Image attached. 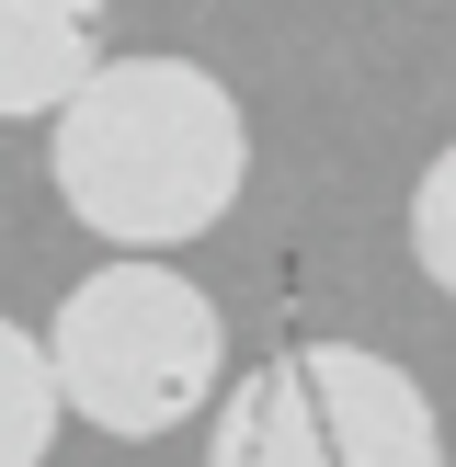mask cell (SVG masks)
<instances>
[{
  "label": "cell",
  "instance_id": "obj_2",
  "mask_svg": "<svg viewBox=\"0 0 456 467\" xmlns=\"http://www.w3.org/2000/svg\"><path fill=\"white\" fill-rule=\"evenodd\" d=\"M46 365H57L68 410L114 445H160V433L205 422V400L228 388V331L205 308V285H182L160 251H126V263L80 274L57 296V331H46Z\"/></svg>",
  "mask_w": 456,
  "mask_h": 467
},
{
  "label": "cell",
  "instance_id": "obj_5",
  "mask_svg": "<svg viewBox=\"0 0 456 467\" xmlns=\"http://www.w3.org/2000/svg\"><path fill=\"white\" fill-rule=\"evenodd\" d=\"M57 422H68V388H57V365H46V342H23L12 319H0V467H46Z\"/></svg>",
  "mask_w": 456,
  "mask_h": 467
},
{
  "label": "cell",
  "instance_id": "obj_4",
  "mask_svg": "<svg viewBox=\"0 0 456 467\" xmlns=\"http://www.w3.org/2000/svg\"><path fill=\"white\" fill-rule=\"evenodd\" d=\"M103 57V0H0V126L57 114Z\"/></svg>",
  "mask_w": 456,
  "mask_h": 467
},
{
  "label": "cell",
  "instance_id": "obj_1",
  "mask_svg": "<svg viewBox=\"0 0 456 467\" xmlns=\"http://www.w3.org/2000/svg\"><path fill=\"white\" fill-rule=\"evenodd\" d=\"M57 205L114 251H182L240 205L251 126L194 57H103L57 114Z\"/></svg>",
  "mask_w": 456,
  "mask_h": 467
},
{
  "label": "cell",
  "instance_id": "obj_6",
  "mask_svg": "<svg viewBox=\"0 0 456 467\" xmlns=\"http://www.w3.org/2000/svg\"><path fill=\"white\" fill-rule=\"evenodd\" d=\"M410 263L433 274V296H456V149L410 182Z\"/></svg>",
  "mask_w": 456,
  "mask_h": 467
},
{
  "label": "cell",
  "instance_id": "obj_3",
  "mask_svg": "<svg viewBox=\"0 0 456 467\" xmlns=\"http://www.w3.org/2000/svg\"><path fill=\"white\" fill-rule=\"evenodd\" d=\"M205 467H445L422 377L365 342H274L217 388Z\"/></svg>",
  "mask_w": 456,
  "mask_h": 467
}]
</instances>
